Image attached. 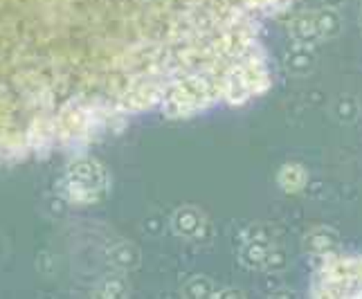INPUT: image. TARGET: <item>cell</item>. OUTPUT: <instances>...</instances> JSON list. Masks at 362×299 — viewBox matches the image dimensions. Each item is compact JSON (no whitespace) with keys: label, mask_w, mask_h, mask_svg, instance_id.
Masks as SVG:
<instances>
[{"label":"cell","mask_w":362,"mask_h":299,"mask_svg":"<svg viewBox=\"0 0 362 299\" xmlns=\"http://www.w3.org/2000/svg\"><path fill=\"white\" fill-rule=\"evenodd\" d=\"M293 0H59V59L110 117H192L270 88L266 28Z\"/></svg>","instance_id":"1"},{"label":"cell","mask_w":362,"mask_h":299,"mask_svg":"<svg viewBox=\"0 0 362 299\" xmlns=\"http://www.w3.org/2000/svg\"><path fill=\"white\" fill-rule=\"evenodd\" d=\"M106 176L104 169L95 160H77L70 165L66 176V194L74 203H88L95 201L97 194L104 189Z\"/></svg>","instance_id":"2"}]
</instances>
